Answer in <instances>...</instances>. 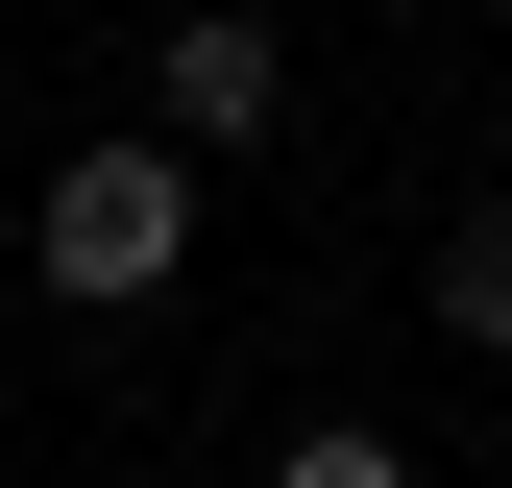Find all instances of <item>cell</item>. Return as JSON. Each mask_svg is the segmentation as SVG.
Masks as SVG:
<instances>
[{"instance_id": "1", "label": "cell", "mask_w": 512, "mask_h": 488, "mask_svg": "<svg viewBox=\"0 0 512 488\" xmlns=\"http://www.w3.org/2000/svg\"><path fill=\"white\" fill-rule=\"evenodd\" d=\"M25 269L74 293V318H147L171 269H196V147H49V196H25Z\"/></svg>"}, {"instance_id": "3", "label": "cell", "mask_w": 512, "mask_h": 488, "mask_svg": "<svg viewBox=\"0 0 512 488\" xmlns=\"http://www.w3.org/2000/svg\"><path fill=\"white\" fill-rule=\"evenodd\" d=\"M439 342L512 366V196H488V220H439Z\"/></svg>"}, {"instance_id": "2", "label": "cell", "mask_w": 512, "mask_h": 488, "mask_svg": "<svg viewBox=\"0 0 512 488\" xmlns=\"http://www.w3.org/2000/svg\"><path fill=\"white\" fill-rule=\"evenodd\" d=\"M269 122H293V25H269V0H196V25H171L147 49V147H269Z\"/></svg>"}, {"instance_id": "4", "label": "cell", "mask_w": 512, "mask_h": 488, "mask_svg": "<svg viewBox=\"0 0 512 488\" xmlns=\"http://www.w3.org/2000/svg\"><path fill=\"white\" fill-rule=\"evenodd\" d=\"M269 488H415V440H391V415H293Z\"/></svg>"}]
</instances>
